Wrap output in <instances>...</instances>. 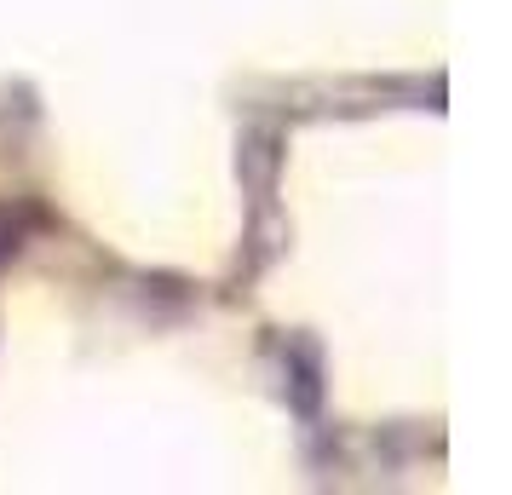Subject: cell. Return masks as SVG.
Masks as SVG:
<instances>
[{"instance_id": "cell-1", "label": "cell", "mask_w": 512, "mask_h": 495, "mask_svg": "<svg viewBox=\"0 0 512 495\" xmlns=\"http://www.w3.org/2000/svg\"><path fill=\"white\" fill-rule=\"evenodd\" d=\"M12 248H18V231H12V219H0V260H6Z\"/></svg>"}]
</instances>
